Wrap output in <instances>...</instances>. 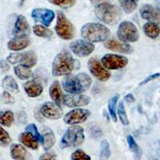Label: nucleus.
<instances>
[{
  "label": "nucleus",
  "mask_w": 160,
  "mask_h": 160,
  "mask_svg": "<svg viewBox=\"0 0 160 160\" xmlns=\"http://www.w3.org/2000/svg\"><path fill=\"white\" fill-rule=\"evenodd\" d=\"M2 88L7 91H10L12 93H18L19 92V88H18V83L15 80V78L12 76H6L5 78L2 79Z\"/></svg>",
  "instance_id": "a878e982"
},
{
  "label": "nucleus",
  "mask_w": 160,
  "mask_h": 160,
  "mask_svg": "<svg viewBox=\"0 0 160 160\" xmlns=\"http://www.w3.org/2000/svg\"><path fill=\"white\" fill-rule=\"evenodd\" d=\"M125 100L128 102H135V97L133 96L132 94H128L125 96Z\"/></svg>",
  "instance_id": "37998d69"
},
{
  "label": "nucleus",
  "mask_w": 160,
  "mask_h": 160,
  "mask_svg": "<svg viewBox=\"0 0 160 160\" xmlns=\"http://www.w3.org/2000/svg\"><path fill=\"white\" fill-rule=\"evenodd\" d=\"M159 76H160V73H156V74H154V75H151V76H149V77H148V78H146V79L144 80L143 82H142L141 84L147 83V82H150V81H151V80L155 79V78H158V77H159Z\"/></svg>",
  "instance_id": "79ce46f5"
},
{
  "label": "nucleus",
  "mask_w": 160,
  "mask_h": 160,
  "mask_svg": "<svg viewBox=\"0 0 160 160\" xmlns=\"http://www.w3.org/2000/svg\"><path fill=\"white\" fill-rule=\"evenodd\" d=\"M118 98H119V96H118V95H116L114 97H112L109 100V102H108V109H109L110 115H111V118H112L114 122H116L117 121L116 105L117 102H118Z\"/></svg>",
  "instance_id": "7c9ffc66"
},
{
  "label": "nucleus",
  "mask_w": 160,
  "mask_h": 160,
  "mask_svg": "<svg viewBox=\"0 0 160 160\" xmlns=\"http://www.w3.org/2000/svg\"><path fill=\"white\" fill-rule=\"evenodd\" d=\"M20 142L22 144L28 147V148H31V149L36 150L38 148V141L31 135L29 132L22 133L19 136Z\"/></svg>",
  "instance_id": "b1692460"
},
{
  "label": "nucleus",
  "mask_w": 160,
  "mask_h": 160,
  "mask_svg": "<svg viewBox=\"0 0 160 160\" xmlns=\"http://www.w3.org/2000/svg\"><path fill=\"white\" fill-rule=\"evenodd\" d=\"M26 131H28V132L31 133V135H32L33 136L35 137V138L38 140V142L42 144V142H43V138H42V135H40V133L38 132V128H37V127L35 125V124L34 123L29 124V125L26 128Z\"/></svg>",
  "instance_id": "c9c22d12"
},
{
  "label": "nucleus",
  "mask_w": 160,
  "mask_h": 160,
  "mask_svg": "<svg viewBox=\"0 0 160 160\" xmlns=\"http://www.w3.org/2000/svg\"><path fill=\"white\" fill-rule=\"evenodd\" d=\"M41 131H42V138H43V145L44 150L48 151V150L51 149L55 143V136L53 133L52 130L50 129L49 128L47 127H42L41 128Z\"/></svg>",
  "instance_id": "4be33fe9"
},
{
  "label": "nucleus",
  "mask_w": 160,
  "mask_h": 160,
  "mask_svg": "<svg viewBox=\"0 0 160 160\" xmlns=\"http://www.w3.org/2000/svg\"><path fill=\"white\" fill-rule=\"evenodd\" d=\"M110 30L100 23L85 24L81 29V35L87 41L91 42H103L110 36Z\"/></svg>",
  "instance_id": "7ed1b4c3"
},
{
  "label": "nucleus",
  "mask_w": 160,
  "mask_h": 160,
  "mask_svg": "<svg viewBox=\"0 0 160 160\" xmlns=\"http://www.w3.org/2000/svg\"><path fill=\"white\" fill-rule=\"evenodd\" d=\"M55 31L58 37L62 39H72L75 36V28L73 24L67 18L63 13L58 12L57 22L55 26Z\"/></svg>",
  "instance_id": "423d86ee"
},
{
  "label": "nucleus",
  "mask_w": 160,
  "mask_h": 160,
  "mask_svg": "<svg viewBox=\"0 0 160 160\" xmlns=\"http://www.w3.org/2000/svg\"><path fill=\"white\" fill-rule=\"evenodd\" d=\"M71 160H91V157L81 150L75 151L71 155Z\"/></svg>",
  "instance_id": "4c0bfd02"
},
{
  "label": "nucleus",
  "mask_w": 160,
  "mask_h": 160,
  "mask_svg": "<svg viewBox=\"0 0 160 160\" xmlns=\"http://www.w3.org/2000/svg\"><path fill=\"white\" fill-rule=\"evenodd\" d=\"M24 1H25V0H21V5H22V4H23Z\"/></svg>",
  "instance_id": "49530a36"
},
{
  "label": "nucleus",
  "mask_w": 160,
  "mask_h": 160,
  "mask_svg": "<svg viewBox=\"0 0 160 160\" xmlns=\"http://www.w3.org/2000/svg\"><path fill=\"white\" fill-rule=\"evenodd\" d=\"M7 60L11 64L21 63V65L31 68L36 64L37 55L33 51L25 53H12L7 58Z\"/></svg>",
  "instance_id": "6e6552de"
},
{
  "label": "nucleus",
  "mask_w": 160,
  "mask_h": 160,
  "mask_svg": "<svg viewBox=\"0 0 160 160\" xmlns=\"http://www.w3.org/2000/svg\"><path fill=\"white\" fill-rule=\"evenodd\" d=\"M117 35L119 40L125 42H135L138 39V31L135 24L129 21H124L118 26Z\"/></svg>",
  "instance_id": "0eeeda50"
},
{
  "label": "nucleus",
  "mask_w": 160,
  "mask_h": 160,
  "mask_svg": "<svg viewBox=\"0 0 160 160\" xmlns=\"http://www.w3.org/2000/svg\"><path fill=\"white\" fill-rule=\"evenodd\" d=\"M138 0H119V5L121 9L126 14H131L134 12L138 6Z\"/></svg>",
  "instance_id": "cd10ccee"
},
{
  "label": "nucleus",
  "mask_w": 160,
  "mask_h": 160,
  "mask_svg": "<svg viewBox=\"0 0 160 160\" xmlns=\"http://www.w3.org/2000/svg\"><path fill=\"white\" fill-rule=\"evenodd\" d=\"M15 75L19 79L21 80H27L29 79L30 78L33 76V73L29 68L23 65L16 66L14 68Z\"/></svg>",
  "instance_id": "bb28decb"
},
{
  "label": "nucleus",
  "mask_w": 160,
  "mask_h": 160,
  "mask_svg": "<svg viewBox=\"0 0 160 160\" xmlns=\"http://www.w3.org/2000/svg\"><path fill=\"white\" fill-rule=\"evenodd\" d=\"M50 96L52 98L53 101L59 107L63 102V95H62L61 86L57 80L51 84L50 88Z\"/></svg>",
  "instance_id": "5701e85b"
},
{
  "label": "nucleus",
  "mask_w": 160,
  "mask_h": 160,
  "mask_svg": "<svg viewBox=\"0 0 160 160\" xmlns=\"http://www.w3.org/2000/svg\"><path fill=\"white\" fill-rule=\"evenodd\" d=\"M110 155H111V148H110L109 142L107 140H102L101 142L99 160H108Z\"/></svg>",
  "instance_id": "2f4dec72"
},
{
  "label": "nucleus",
  "mask_w": 160,
  "mask_h": 160,
  "mask_svg": "<svg viewBox=\"0 0 160 160\" xmlns=\"http://www.w3.org/2000/svg\"><path fill=\"white\" fill-rule=\"evenodd\" d=\"M33 32L37 36L41 38H51L53 35V32L51 30L48 29L45 26L42 25H35L33 28Z\"/></svg>",
  "instance_id": "c85d7f7f"
},
{
  "label": "nucleus",
  "mask_w": 160,
  "mask_h": 160,
  "mask_svg": "<svg viewBox=\"0 0 160 160\" xmlns=\"http://www.w3.org/2000/svg\"><path fill=\"white\" fill-rule=\"evenodd\" d=\"M24 90L28 95L31 98L39 96L42 94L43 88L39 82L35 80H30L24 84Z\"/></svg>",
  "instance_id": "6ab92c4d"
},
{
  "label": "nucleus",
  "mask_w": 160,
  "mask_h": 160,
  "mask_svg": "<svg viewBox=\"0 0 160 160\" xmlns=\"http://www.w3.org/2000/svg\"><path fill=\"white\" fill-rule=\"evenodd\" d=\"M88 68L91 75L102 82L107 81L111 77V73L95 58H91L88 61Z\"/></svg>",
  "instance_id": "9d476101"
},
{
  "label": "nucleus",
  "mask_w": 160,
  "mask_h": 160,
  "mask_svg": "<svg viewBox=\"0 0 160 160\" xmlns=\"http://www.w3.org/2000/svg\"><path fill=\"white\" fill-rule=\"evenodd\" d=\"M91 115L88 110L86 109H75L69 111L67 115L64 116V122L69 125H74V124L82 123L88 119V117Z\"/></svg>",
  "instance_id": "ddd939ff"
},
{
  "label": "nucleus",
  "mask_w": 160,
  "mask_h": 160,
  "mask_svg": "<svg viewBox=\"0 0 160 160\" xmlns=\"http://www.w3.org/2000/svg\"><path fill=\"white\" fill-rule=\"evenodd\" d=\"M39 160H56V158L53 154L51 153H45L41 155Z\"/></svg>",
  "instance_id": "ea45409f"
},
{
  "label": "nucleus",
  "mask_w": 160,
  "mask_h": 160,
  "mask_svg": "<svg viewBox=\"0 0 160 160\" xmlns=\"http://www.w3.org/2000/svg\"><path fill=\"white\" fill-rule=\"evenodd\" d=\"M0 68H1V69L4 71H7L10 69L9 65H8V63L7 62V61L4 59H2L0 61Z\"/></svg>",
  "instance_id": "a19ab883"
},
{
  "label": "nucleus",
  "mask_w": 160,
  "mask_h": 160,
  "mask_svg": "<svg viewBox=\"0 0 160 160\" xmlns=\"http://www.w3.org/2000/svg\"><path fill=\"white\" fill-rule=\"evenodd\" d=\"M33 19L37 22H41L45 27H49L55 17V12L45 8H35L31 12Z\"/></svg>",
  "instance_id": "f8f14e48"
},
{
  "label": "nucleus",
  "mask_w": 160,
  "mask_h": 160,
  "mask_svg": "<svg viewBox=\"0 0 160 160\" xmlns=\"http://www.w3.org/2000/svg\"><path fill=\"white\" fill-rule=\"evenodd\" d=\"M105 47L111 51L123 53V54H130L133 51L132 48L129 44L126 43V42H119L115 39H110L107 41V42L105 43Z\"/></svg>",
  "instance_id": "a211bd4d"
},
{
  "label": "nucleus",
  "mask_w": 160,
  "mask_h": 160,
  "mask_svg": "<svg viewBox=\"0 0 160 160\" xmlns=\"http://www.w3.org/2000/svg\"><path fill=\"white\" fill-rule=\"evenodd\" d=\"M95 14L100 21L111 26L118 23L122 16L121 9L109 2H102L96 6Z\"/></svg>",
  "instance_id": "f03ea898"
},
{
  "label": "nucleus",
  "mask_w": 160,
  "mask_h": 160,
  "mask_svg": "<svg viewBox=\"0 0 160 160\" xmlns=\"http://www.w3.org/2000/svg\"><path fill=\"white\" fill-rule=\"evenodd\" d=\"M31 34V28L28 20L23 15H18L15 23L13 35L15 37H28Z\"/></svg>",
  "instance_id": "f3484780"
},
{
  "label": "nucleus",
  "mask_w": 160,
  "mask_h": 160,
  "mask_svg": "<svg viewBox=\"0 0 160 160\" xmlns=\"http://www.w3.org/2000/svg\"><path fill=\"white\" fill-rule=\"evenodd\" d=\"M30 40L28 37H15L8 42V48L11 51H18L28 48Z\"/></svg>",
  "instance_id": "aec40b11"
},
{
  "label": "nucleus",
  "mask_w": 160,
  "mask_h": 160,
  "mask_svg": "<svg viewBox=\"0 0 160 160\" xmlns=\"http://www.w3.org/2000/svg\"><path fill=\"white\" fill-rule=\"evenodd\" d=\"M75 62L76 60L74 59L69 53H59L56 55L52 63L53 76L59 77L70 75L75 69Z\"/></svg>",
  "instance_id": "20e7f679"
},
{
  "label": "nucleus",
  "mask_w": 160,
  "mask_h": 160,
  "mask_svg": "<svg viewBox=\"0 0 160 160\" xmlns=\"http://www.w3.org/2000/svg\"><path fill=\"white\" fill-rule=\"evenodd\" d=\"M40 113L49 119H58L62 115V111L59 106L52 102H45L40 109Z\"/></svg>",
  "instance_id": "2eb2a0df"
},
{
  "label": "nucleus",
  "mask_w": 160,
  "mask_h": 160,
  "mask_svg": "<svg viewBox=\"0 0 160 160\" xmlns=\"http://www.w3.org/2000/svg\"><path fill=\"white\" fill-rule=\"evenodd\" d=\"M11 157L15 160H31L28 151L20 144H13L11 148Z\"/></svg>",
  "instance_id": "412c9836"
},
{
  "label": "nucleus",
  "mask_w": 160,
  "mask_h": 160,
  "mask_svg": "<svg viewBox=\"0 0 160 160\" xmlns=\"http://www.w3.org/2000/svg\"><path fill=\"white\" fill-rule=\"evenodd\" d=\"M14 122V114L10 111L0 112V124L5 127H10Z\"/></svg>",
  "instance_id": "c756f323"
},
{
  "label": "nucleus",
  "mask_w": 160,
  "mask_h": 160,
  "mask_svg": "<svg viewBox=\"0 0 160 160\" xmlns=\"http://www.w3.org/2000/svg\"><path fill=\"white\" fill-rule=\"evenodd\" d=\"M2 99L4 103L13 104L15 102V98L8 91H3L2 94Z\"/></svg>",
  "instance_id": "58836bf2"
},
{
  "label": "nucleus",
  "mask_w": 160,
  "mask_h": 160,
  "mask_svg": "<svg viewBox=\"0 0 160 160\" xmlns=\"http://www.w3.org/2000/svg\"><path fill=\"white\" fill-rule=\"evenodd\" d=\"M140 15L142 18L147 19L151 22L160 23V11L153 6L146 4L140 9Z\"/></svg>",
  "instance_id": "dca6fc26"
},
{
  "label": "nucleus",
  "mask_w": 160,
  "mask_h": 160,
  "mask_svg": "<svg viewBox=\"0 0 160 160\" xmlns=\"http://www.w3.org/2000/svg\"><path fill=\"white\" fill-rule=\"evenodd\" d=\"M102 1H103V0H91V2L92 5H94L96 7V6H98V4L102 3Z\"/></svg>",
  "instance_id": "c03bdc74"
},
{
  "label": "nucleus",
  "mask_w": 160,
  "mask_h": 160,
  "mask_svg": "<svg viewBox=\"0 0 160 160\" xmlns=\"http://www.w3.org/2000/svg\"><path fill=\"white\" fill-rule=\"evenodd\" d=\"M84 140L83 128L79 126H73L68 128L60 141V148H67L78 147Z\"/></svg>",
  "instance_id": "39448f33"
},
{
  "label": "nucleus",
  "mask_w": 160,
  "mask_h": 160,
  "mask_svg": "<svg viewBox=\"0 0 160 160\" xmlns=\"http://www.w3.org/2000/svg\"><path fill=\"white\" fill-rule=\"evenodd\" d=\"M48 1L54 5L58 6L63 9L72 8L76 2V0H48Z\"/></svg>",
  "instance_id": "72a5a7b5"
},
{
  "label": "nucleus",
  "mask_w": 160,
  "mask_h": 160,
  "mask_svg": "<svg viewBox=\"0 0 160 160\" xmlns=\"http://www.w3.org/2000/svg\"><path fill=\"white\" fill-rule=\"evenodd\" d=\"M70 49L77 56L83 58L90 55L95 51V45L85 40H76L70 44Z\"/></svg>",
  "instance_id": "9b49d317"
},
{
  "label": "nucleus",
  "mask_w": 160,
  "mask_h": 160,
  "mask_svg": "<svg viewBox=\"0 0 160 160\" xmlns=\"http://www.w3.org/2000/svg\"><path fill=\"white\" fill-rule=\"evenodd\" d=\"M92 83V79L85 73L75 76H67L62 79V88L68 93L81 94L88 91Z\"/></svg>",
  "instance_id": "f257e3e1"
},
{
  "label": "nucleus",
  "mask_w": 160,
  "mask_h": 160,
  "mask_svg": "<svg viewBox=\"0 0 160 160\" xmlns=\"http://www.w3.org/2000/svg\"><path fill=\"white\" fill-rule=\"evenodd\" d=\"M90 97L81 94H71L63 96V103L69 108H78L90 103Z\"/></svg>",
  "instance_id": "4468645a"
},
{
  "label": "nucleus",
  "mask_w": 160,
  "mask_h": 160,
  "mask_svg": "<svg viewBox=\"0 0 160 160\" xmlns=\"http://www.w3.org/2000/svg\"><path fill=\"white\" fill-rule=\"evenodd\" d=\"M101 62L107 70H118L125 68L128 63V59L122 55L108 54L102 57Z\"/></svg>",
  "instance_id": "1a4fd4ad"
},
{
  "label": "nucleus",
  "mask_w": 160,
  "mask_h": 160,
  "mask_svg": "<svg viewBox=\"0 0 160 160\" xmlns=\"http://www.w3.org/2000/svg\"><path fill=\"white\" fill-rule=\"evenodd\" d=\"M117 113H118V118H119L121 122L125 126L129 125V120H128V115H127V113H126L125 108H124V104L122 102H120L119 104H118Z\"/></svg>",
  "instance_id": "473e14b6"
},
{
  "label": "nucleus",
  "mask_w": 160,
  "mask_h": 160,
  "mask_svg": "<svg viewBox=\"0 0 160 160\" xmlns=\"http://www.w3.org/2000/svg\"><path fill=\"white\" fill-rule=\"evenodd\" d=\"M127 139H128V145H129V148L131 149V151L135 153V156L137 158H139L140 156H141V151H140V148L138 146V144L135 142V140L134 139V138L131 135H128Z\"/></svg>",
  "instance_id": "f704fd0d"
},
{
  "label": "nucleus",
  "mask_w": 160,
  "mask_h": 160,
  "mask_svg": "<svg viewBox=\"0 0 160 160\" xmlns=\"http://www.w3.org/2000/svg\"><path fill=\"white\" fill-rule=\"evenodd\" d=\"M143 31L147 36L151 38H155L159 35L160 28L158 24L148 22L143 26Z\"/></svg>",
  "instance_id": "393cba45"
},
{
  "label": "nucleus",
  "mask_w": 160,
  "mask_h": 160,
  "mask_svg": "<svg viewBox=\"0 0 160 160\" xmlns=\"http://www.w3.org/2000/svg\"><path fill=\"white\" fill-rule=\"evenodd\" d=\"M156 3H157V8L160 11V0H156Z\"/></svg>",
  "instance_id": "a18cd8bd"
},
{
  "label": "nucleus",
  "mask_w": 160,
  "mask_h": 160,
  "mask_svg": "<svg viewBox=\"0 0 160 160\" xmlns=\"http://www.w3.org/2000/svg\"><path fill=\"white\" fill-rule=\"evenodd\" d=\"M11 142V138L8 131H5L2 127H0V145L7 147Z\"/></svg>",
  "instance_id": "e433bc0d"
}]
</instances>
